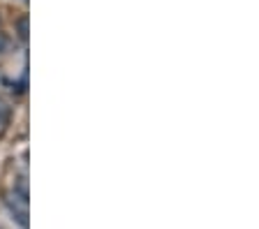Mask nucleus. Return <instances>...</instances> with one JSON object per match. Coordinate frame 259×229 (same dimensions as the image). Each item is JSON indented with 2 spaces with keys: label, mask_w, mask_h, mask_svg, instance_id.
<instances>
[{
  "label": "nucleus",
  "mask_w": 259,
  "mask_h": 229,
  "mask_svg": "<svg viewBox=\"0 0 259 229\" xmlns=\"http://www.w3.org/2000/svg\"><path fill=\"white\" fill-rule=\"evenodd\" d=\"M7 204H10V211H12V215L16 218V222L21 224L23 229H28V211H26V206L19 208V206H16V202H12V199Z\"/></svg>",
  "instance_id": "obj_2"
},
{
  "label": "nucleus",
  "mask_w": 259,
  "mask_h": 229,
  "mask_svg": "<svg viewBox=\"0 0 259 229\" xmlns=\"http://www.w3.org/2000/svg\"><path fill=\"white\" fill-rule=\"evenodd\" d=\"M7 49V37L3 33H0V54H3V51Z\"/></svg>",
  "instance_id": "obj_4"
},
{
  "label": "nucleus",
  "mask_w": 259,
  "mask_h": 229,
  "mask_svg": "<svg viewBox=\"0 0 259 229\" xmlns=\"http://www.w3.org/2000/svg\"><path fill=\"white\" fill-rule=\"evenodd\" d=\"M10 123H12V107L5 102H0V136H5Z\"/></svg>",
  "instance_id": "obj_1"
},
{
  "label": "nucleus",
  "mask_w": 259,
  "mask_h": 229,
  "mask_svg": "<svg viewBox=\"0 0 259 229\" xmlns=\"http://www.w3.org/2000/svg\"><path fill=\"white\" fill-rule=\"evenodd\" d=\"M16 33L21 37V42H28V17L16 19Z\"/></svg>",
  "instance_id": "obj_3"
}]
</instances>
